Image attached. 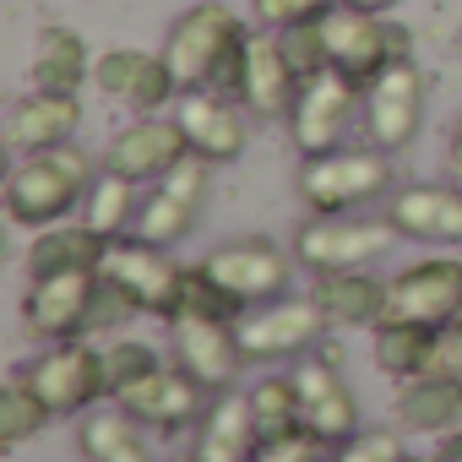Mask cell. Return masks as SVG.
Listing matches in <instances>:
<instances>
[{"label":"cell","instance_id":"8d00e7d4","mask_svg":"<svg viewBox=\"0 0 462 462\" xmlns=\"http://www.w3.org/2000/svg\"><path fill=\"white\" fill-rule=\"evenodd\" d=\"M131 316H142V305L131 300V289L109 273H98V289H93V305H88V332H120Z\"/></svg>","mask_w":462,"mask_h":462},{"label":"cell","instance_id":"f6af8a7d","mask_svg":"<svg viewBox=\"0 0 462 462\" xmlns=\"http://www.w3.org/2000/svg\"><path fill=\"white\" fill-rule=\"evenodd\" d=\"M402 462H435V457H419V451H408V457H402Z\"/></svg>","mask_w":462,"mask_h":462},{"label":"cell","instance_id":"277c9868","mask_svg":"<svg viewBox=\"0 0 462 462\" xmlns=\"http://www.w3.org/2000/svg\"><path fill=\"white\" fill-rule=\"evenodd\" d=\"M251 28L223 6V0H196V6H185L169 33H163V60L180 82V93L190 88H207L212 82V66L228 55V44H240Z\"/></svg>","mask_w":462,"mask_h":462},{"label":"cell","instance_id":"5b68a950","mask_svg":"<svg viewBox=\"0 0 462 462\" xmlns=\"http://www.w3.org/2000/svg\"><path fill=\"white\" fill-rule=\"evenodd\" d=\"M402 55H413L408 28L375 17V12H354V6H332L327 12V60L332 71H343L348 82L370 88L386 66H397Z\"/></svg>","mask_w":462,"mask_h":462},{"label":"cell","instance_id":"44dd1931","mask_svg":"<svg viewBox=\"0 0 462 462\" xmlns=\"http://www.w3.org/2000/svg\"><path fill=\"white\" fill-rule=\"evenodd\" d=\"M402 240L462 245V185H402L386 196L381 212Z\"/></svg>","mask_w":462,"mask_h":462},{"label":"cell","instance_id":"7bdbcfd3","mask_svg":"<svg viewBox=\"0 0 462 462\" xmlns=\"http://www.w3.org/2000/svg\"><path fill=\"white\" fill-rule=\"evenodd\" d=\"M435 462H462V430L440 435V446H435Z\"/></svg>","mask_w":462,"mask_h":462},{"label":"cell","instance_id":"f546056e","mask_svg":"<svg viewBox=\"0 0 462 462\" xmlns=\"http://www.w3.org/2000/svg\"><path fill=\"white\" fill-rule=\"evenodd\" d=\"M136 424L142 419H131L120 402L115 408H88L77 440H82L88 462H152V451H147V440H142Z\"/></svg>","mask_w":462,"mask_h":462},{"label":"cell","instance_id":"7a4b0ae2","mask_svg":"<svg viewBox=\"0 0 462 462\" xmlns=\"http://www.w3.org/2000/svg\"><path fill=\"white\" fill-rule=\"evenodd\" d=\"M386 196H392V152L381 147H337V152L305 158L300 169V201L321 217L359 212Z\"/></svg>","mask_w":462,"mask_h":462},{"label":"cell","instance_id":"ffe728a7","mask_svg":"<svg viewBox=\"0 0 462 462\" xmlns=\"http://www.w3.org/2000/svg\"><path fill=\"white\" fill-rule=\"evenodd\" d=\"M294 381H300L305 435H316L321 446H343L348 435H359V402H354L348 381L337 375V359H305L294 370Z\"/></svg>","mask_w":462,"mask_h":462},{"label":"cell","instance_id":"2e32d148","mask_svg":"<svg viewBox=\"0 0 462 462\" xmlns=\"http://www.w3.org/2000/svg\"><path fill=\"white\" fill-rule=\"evenodd\" d=\"M104 273V267H98ZM98 273H60V278H39L23 294V332L39 343H66L88 332V305L98 289Z\"/></svg>","mask_w":462,"mask_h":462},{"label":"cell","instance_id":"83f0119b","mask_svg":"<svg viewBox=\"0 0 462 462\" xmlns=\"http://www.w3.org/2000/svg\"><path fill=\"white\" fill-rule=\"evenodd\" d=\"M136 212H142V196H136V180L120 174V169H98L82 207H77V223H88L98 240H125L136 228Z\"/></svg>","mask_w":462,"mask_h":462},{"label":"cell","instance_id":"cb8c5ba5","mask_svg":"<svg viewBox=\"0 0 462 462\" xmlns=\"http://www.w3.org/2000/svg\"><path fill=\"white\" fill-rule=\"evenodd\" d=\"M77 125H82V98H77V93L33 88L28 98L12 104V115H6V142H12L17 158H28V152H44V147L71 142Z\"/></svg>","mask_w":462,"mask_h":462},{"label":"cell","instance_id":"60d3db41","mask_svg":"<svg viewBox=\"0 0 462 462\" xmlns=\"http://www.w3.org/2000/svg\"><path fill=\"white\" fill-rule=\"evenodd\" d=\"M316 451H321V440L316 435H289V440H267L262 451H256V462H316Z\"/></svg>","mask_w":462,"mask_h":462},{"label":"cell","instance_id":"d6986e66","mask_svg":"<svg viewBox=\"0 0 462 462\" xmlns=\"http://www.w3.org/2000/svg\"><path fill=\"white\" fill-rule=\"evenodd\" d=\"M392 316L446 327L462 316V256H430L392 278Z\"/></svg>","mask_w":462,"mask_h":462},{"label":"cell","instance_id":"5bb4252c","mask_svg":"<svg viewBox=\"0 0 462 462\" xmlns=\"http://www.w3.org/2000/svg\"><path fill=\"white\" fill-rule=\"evenodd\" d=\"M174 359L207 386V392H228L245 370V343H240V321H212V316H174Z\"/></svg>","mask_w":462,"mask_h":462},{"label":"cell","instance_id":"1f68e13d","mask_svg":"<svg viewBox=\"0 0 462 462\" xmlns=\"http://www.w3.org/2000/svg\"><path fill=\"white\" fill-rule=\"evenodd\" d=\"M251 408L262 424V440H289L305 430V408H300V381L294 375H262L251 386Z\"/></svg>","mask_w":462,"mask_h":462},{"label":"cell","instance_id":"ac0fdd59","mask_svg":"<svg viewBox=\"0 0 462 462\" xmlns=\"http://www.w3.org/2000/svg\"><path fill=\"white\" fill-rule=\"evenodd\" d=\"M201 267H207L228 294H240L245 305L278 300V294L289 289V278H294V262H289L273 240H228V245H217Z\"/></svg>","mask_w":462,"mask_h":462},{"label":"cell","instance_id":"3957f363","mask_svg":"<svg viewBox=\"0 0 462 462\" xmlns=\"http://www.w3.org/2000/svg\"><path fill=\"white\" fill-rule=\"evenodd\" d=\"M402 235L386 223V217H359V212H332V217H310L294 228V256L310 267V273H354V267H370L381 262Z\"/></svg>","mask_w":462,"mask_h":462},{"label":"cell","instance_id":"ee69618b","mask_svg":"<svg viewBox=\"0 0 462 462\" xmlns=\"http://www.w3.org/2000/svg\"><path fill=\"white\" fill-rule=\"evenodd\" d=\"M343 6H354V12H375V17H392L402 0H343Z\"/></svg>","mask_w":462,"mask_h":462},{"label":"cell","instance_id":"8992f818","mask_svg":"<svg viewBox=\"0 0 462 462\" xmlns=\"http://www.w3.org/2000/svg\"><path fill=\"white\" fill-rule=\"evenodd\" d=\"M23 375L33 381V392L55 408V419L66 413H88L109 397V370H104V348H88L82 337L50 343L33 365H23Z\"/></svg>","mask_w":462,"mask_h":462},{"label":"cell","instance_id":"74e56055","mask_svg":"<svg viewBox=\"0 0 462 462\" xmlns=\"http://www.w3.org/2000/svg\"><path fill=\"white\" fill-rule=\"evenodd\" d=\"M408 451H402V435H397V424L392 430H359V435H348L343 446H332L321 462H402Z\"/></svg>","mask_w":462,"mask_h":462},{"label":"cell","instance_id":"ab89813d","mask_svg":"<svg viewBox=\"0 0 462 462\" xmlns=\"http://www.w3.org/2000/svg\"><path fill=\"white\" fill-rule=\"evenodd\" d=\"M430 370H440V375H457V381H462V316L440 327L435 354H430Z\"/></svg>","mask_w":462,"mask_h":462},{"label":"cell","instance_id":"9c48e42d","mask_svg":"<svg viewBox=\"0 0 462 462\" xmlns=\"http://www.w3.org/2000/svg\"><path fill=\"white\" fill-rule=\"evenodd\" d=\"M359 82H348L343 71H316L305 77L300 88V104L289 115V136L305 158H321V152H337L348 142V125H354V109H359Z\"/></svg>","mask_w":462,"mask_h":462},{"label":"cell","instance_id":"f35d334b","mask_svg":"<svg viewBox=\"0 0 462 462\" xmlns=\"http://www.w3.org/2000/svg\"><path fill=\"white\" fill-rule=\"evenodd\" d=\"M332 6H343V0H256V23L278 33V28H294V23H316Z\"/></svg>","mask_w":462,"mask_h":462},{"label":"cell","instance_id":"7c38bea8","mask_svg":"<svg viewBox=\"0 0 462 462\" xmlns=\"http://www.w3.org/2000/svg\"><path fill=\"white\" fill-rule=\"evenodd\" d=\"M93 88L131 115H158L180 98V82L163 60V50H104L93 60Z\"/></svg>","mask_w":462,"mask_h":462},{"label":"cell","instance_id":"4316f807","mask_svg":"<svg viewBox=\"0 0 462 462\" xmlns=\"http://www.w3.org/2000/svg\"><path fill=\"white\" fill-rule=\"evenodd\" d=\"M109 256V240H98L88 223H50L28 245V283L60 278V273H98Z\"/></svg>","mask_w":462,"mask_h":462},{"label":"cell","instance_id":"d6a6232c","mask_svg":"<svg viewBox=\"0 0 462 462\" xmlns=\"http://www.w3.org/2000/svg\"><path fill=\"white\" fill-rule=\"evenodd\" d=\"M55 419V408L33 392V381L17 370L12 381H6V392H0V446H23V440H33L44 424Z\"/></svg>","mask_w":462,"mask_h":462},{"label":"cell","instance_id":"836d02e7","mask_svg":"<svg viewBox=\"0 0 462 462\" xmlns=\"http://www.w3.org/2000/svg\"><path fill=\"white\" fill-rule=\"evenodd\" d=\"M104 370H109V397H120L136 381H147L152 370H163V354L152 343H142V337H115L104 348Z\"/></svg>","mask_w":462,"mask_h":462},{"label":"cell","instance_id":"b9f144b4","mask_svg":"<svg viewBox=\"0 0 462 462\" xmlns=\"http://www.w3.org/2000/svg\"><path fill=\"white\" fill-rule=\"evenodd\" d=\"M446 163H451V185H462V120L451 125V142H446Z\"/></svg>","mask_w":462,"mask_h":462},{"label":"cell","instance_id":"8fae6325","mask_svg":"<svg viewBox=\"0 0 462 462\" xmlns=\"http://www.w3.org/2000/svg\"><path fill=\"white\" fill-rule=\"evenodd\" d=\"M104 273L120 278L131 289V300L142 305V316H158V321H174L180 305H185V267L169 256V245H147L136 235L115 240L109 256H104Z\"/></svg>","mask_w":462,"mask_h":462},{"label":"cell","instance_id":"9a60e30c","mask_svg":"<svg viewBox=\"0 0 462 462\" xmlns=\"http://www.w3.org/2000/svg\"><path fill=\"white\" fill-rule=\"evenodd\" d=\"M212 397H217V392H207V386L174 359V365L152 370L147 381H136L131 392H120L115 402H120L131 419L152 424V430H185V424H201V413L212 408Z\"/></svg>","mask_w":462,"mask_h":462},{"label":"cell","instance_id":"484cf974","mask_svg":"<svg viewBox=\"0 0 462 462\" xmlns=\"http://www.w3.org/2000/svg\"><path fill=\"white\" fill-rule=\"evenodd\" d=\"M310 300L321 305V316L332 321V327H381L386 316H392V283H381V278H370L365 267H354V273H321V283L310 289Z\"/></svg>","mask_w":462,"mask_h":462},{"label":"cell","instance_id":"7402d4cb","mask_svg":"<svg viewBox=\"0 0 462 462\" xmlns=\"http://www.w3.org/2000/svg\"><path fill=\"white\" fill-rule=\"evenodd\" d=\"M262 446H267V440H262L251 392H217L212 408H207L201 424H196L190 462H256Z\"/></svg>","mask_w":462,"mask_h":462},{"label":"cell","instance_id":"6da1fadb","mask_svg":"<svg viewBox=\"0 0 462 462\" xmlns=\"http://www.w3.org/2000/svg\"><path fill=\"white\" fill-rule=\"evenodd\" d=\"M93 185V163L82 147L60 142V147H44V152H28L17 158V169L6 174V217L17 228H50V223H66L82 196Z\"/></svg>","mask_w":462,"mask_h":462},{"label":"cell","instance_id":"603a6c76","mask_svg":"<svg viewBox=\"0 0 462 462\" xmlns=\"http://www.w3.org/2000/svg\"><path fill=\"white\" fill-rule=\"evenodd\" d=\"M300 88L305 77L289 66L278 33H251V55H245V82H240V104L262 120H289L294 104H300Z\"/></svg>","mask_w":462,"mask_h":462},{"label":"cell","instance_id":"e575fe53","mask_svg":"<svg viewBox=\"0 0 462 462\" xmlns=\"http://www.w3.org/2000/svg\"><path fill=\"white\" fill-rule=\"evenodd\" d=\"M180 316H212V321H240L245 316V300L240 294H228L207 267H190L185 273V305Z\"/></svg>","mask_w":462,"mask_h":462},{"label":"cell","instance_id":"4fadbf2b","mask_svg":"<svg viewBox=\"0 0 462 462\" xmlns=\"http://www.w3.org/2000/svg\"><path fill=\"white\" fill-rule=\"evenodd\" d=\"M174 120L185 125L190 152L207 158V163H217V169H223V163H240L245 147H251V131H245L240 104L228 98V93H217V88H190V93H180V98H174Z\"/></svg>","mask_w":462,"mask_h":462},{"label":"cell","instance_id":"d590c367","mask_svg":"<svg viewBox=\"0 0 462 462\" xmlns=\"http://www.w3.org/2000/svg\"><path fill=\"white\" fill-rule=\"evenodd\" d=\"M278 44H283L289 66H294L300 77H316V71L332 66V60H327V17H316V23H294V28H278Z\"/></svg>","mask_w":462,"mask_h":462},{"label":"cell","instance_id":"e0dca14e","mask_svg":"<svg viewBox=\"0 0 462 462\" xmlns=\"http://www.w3.org/2000/svg\"><path fill=\"white\" fill-rule=\"evenodd\" d=\"M185 152H190V142H185V125H180L174 115H142V120H131L125 131H115V142L104 147V169H120V174H131L136 185H152V180H163Z\"/></svg>","mask_w":462,"mask_h":462},{"label":"cell","instance_id":"52a82bcc","mask_svg":"<svg viewBox=\"0 0 462 462\" xmlns=\"http://www.w3.org/2000/svg\"><path fill=\"white\" fill-rule=\"evenodd\" d=\"M212 169H217V163L185 152V158H180L163 180H152V190L142 196V212H136V228H131V235L147 240V245H180L190 228H196V217H201Z\"/></svg>","mask_w":462,"mask_h":462},{"label":"cell","instance_id":"4dcf8cb0","mask_svg":"<svg viewBox=\"0 0 462 462\" xmlns=\"http://www.w3.org/2000/svg\"><path fill=\"white\" fill-rule=\"evenodd\" d=\"M88 77H93V60H88L82 33L77 28H44L39 33V50H33V88L77 93Z\"/></svg>","mask_w":462,"mask_h":462},{"label":"cell","instance_id":"ba28073f","mask_svg":"<svg viewBox=\"0 0 462 462\" xmlns=\"http://www.w3.org/2000/svg\"><path fill=\"white\" fill-rule=\"evenodd\" d=\"M370 147L381 152H402L413 147V136L424 131V71L413 66V55H402L397 66H386L370 88H365V115H359Z\"/></svg>","mask_w":462,"mask_h":462},{"label":"cell","instance_id":"30bf717a","mask_svg":"<svg viewBox=\"0 0 462 462\" xmlns=\"http://www.w3.org/2000/svg\"><path fill=\"white\" fill-rule=\"evenodd\" d=\"M327 316H321V305L305 294V300H289V294H278V300H267V305H256V310H245L240 316V343H245V359H256V365H273V359H300V354H310L321 337H327Z\"/></svg>","mask_w":462,"mask_h":462},{"label":"cell","instance_id":"f1b7e54d","mask_svg":"<svg viewBox=\"0 0 462 462\" xmlns=\"http://www.w3.org/2000/svg\"><path fill=\"white\" fill-rule=\"evenodd\" d=\"M435 337H440V327H430V321L386 316V321L375 327V365H381L386 375H397V381L424 375V370H430V354H435Z\"/></svg>","mask_w":462,"mask_h":462},{"label":"cell","instance_id":"d4e9b609","mask_svg":"<svg viewBox=\"0 0 462 462\" xmlns=\"http://www.w3.org/2000/svg\"><path fill=\"white\" fill-rule=\"evenodd\" d=\"M392 424L408 430V435H451V430H462V381L440 375V370L408 375L397 402H392Z\"/></svg>","mask_w":462,"mask_h":462}]
</instances>
